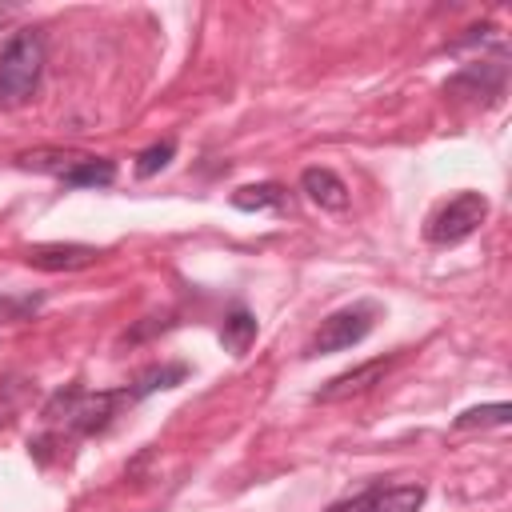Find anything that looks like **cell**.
<instances>
[{
  "label": "cell",
  "instance_id": "6da1fadb",
  "mask_svg": "<svg viewBox=\"0 0 512 512\" xmlns=\"http://www.w3.org/2000/svg\"><path fill=\"white\" fill-rule=\"evenodd\" d=\"M44 68V36L36 28H20L0 48V100L4 104H28Z\"/></svg>",
  "mask_w": 512,
  "mask_h": 512
},
{
  "label": "cell",
  "instance_id": "7a4b0ae2",
  "mask_svg": "<svg viewBox=\"0 0 512 512\" xmlns=\"http://www.w3.org/2000/svg\"><path fill=\"white\" fill-rule=\"evenodd\" d=\"M484 216H488V200H484V192H456L432 220H428V240L432 244H460V240H468L480 224H484Z\"/></svg>",
  "mask_w": 512,
  "mask_h": 512
},
{
  "label": "cell",
  "instance_id": "3957f363",
  "mask_svg": "<svg viewBox=\"0 0 512 512\" xmlns=\"http://www.w3.org/2000/svg\"><path fill=\"white\" fill-rule=\"evenodd\" d=\"M376 324V308L372 304H348L340 312H332L316 336L308 340V356H328V352H344L352 344H360Z\"/></svg>",
  "mask_w": 512,
  "mask_h": 512
},
{
  "label": "cell",
  "instance_id": "277c9868",
  "mask_svg": "<svg viewBox=\"0 0 512 512\" xmlns=\"http://www.w3.org/2000/svg\"><path fill=\"white\" fill-rule=\"evenodd\" d=\"M504 84H508V64H504V52H500V56H492V60L464 64V68L444 84V92H448V96H460V100H500V96H504Z\"/></svg>",
  "mask_w": 512,
  "mask_h": 512
},
{
  "label": "cell",
  "instance_id": "5b68a950",
  "mask_svg": "<svg viewBox=\"0 0 512 512\" xmlns=\"http://www.w3.org/2000/svg\"><path fill=\"white\" fill-rule=\"evenodd\" d=\"M124 404H132V400H128V388H112V392H84V396H80V404H76V408H72V416H68V428H72V432H80V436H96V432H104V428L116 420V412H120Z\"/></svg>",
  "mask_w": 512,
  "mask_h": 512
},
{
  "label": "cell",
  "instance_id": "8992f818",
  "mask_svg": "<svg viewBox=\"0 0 512 512\" xmlns=\"http://www.w3.org/2000/svg\"><path fill=\"white\" fill-rule=\"evenodd\" d=\"M388 368H392V356H376V360H368V364H360V368H348V372L332 376L328 384H320V388L312 392V400H316V404H336V400L360 396V392H368L372 384H380V376H384Z\"/></svg>",
  "mask_w": 512,
  "mask_h": 512
},
{
  "label": "cell",
  "instance_id": "52a82bcc",
  "mask_svg": "<svg viewBox=\"0 0 512 512\" xmlns=\"http://www.w3.org/2000/svg\"><path fill=\"white\" fill-rule=\"evenodd\" d=\"M96 260H100V248L92 244H32L24 252V264L40 272H80V268H92Z\"/></svg>",
  "mask_w": 512,
  "mask_h": 512
},
{
  "label": "cell",
  "instance_id": "ba28073f",
  "mask_svg": "<svg viewBox=\"0 0 512 512\" xmlns=\"http://www.w3.org/2000/svg\"><path fill=\"white\" fill-rule=\"evenodd\" d=\"M300 192L320 204L324 212H344L348 208V184L332 168H304L300 172Z\"/></svg>",
  "mask_w": 512,
  "mask_h": 512
},
{
  "label": "cell",
  "instance_id": "9c48e42d",
  "mask_svg": "<svg viewBox=\"0 0 512 512\" xmlns=\"http://www.w3.org/2000/svg\"><path fill=\"white\" fill-rule=\"evenodd\" d=\"M88 152H76V148H32V152H20L16 164L28 168V172H48V176H68Z\"/></svg>",
  "mask_w": 512,
  "mask_h": 512
},
{
  "label": "cell",
  "instance_id": "30bf717a",
  "mask_svg": "<svg viewBox=\"0 0 512 512\" xmlns=\"http://www.w3.org/2000/svg\"><path fill=\"white\" fill-rule=\"evenodd\" d=\"M184 376H188V364H152V368H144V372L132 380L128 400L136 404V400H144V396H152V392L176 388V384H184Z\"/></svg>",
  "mask_w": 512,
  "mask_h": 512
},
{
  "label": "cell",
  "instance_id": "8fae6325",
  "mask_svg": "<svg viewBox=\"0 0 512 512\" xmlns=\"http://www.w3.org/2000/svg\"><path fill=\"white\" fill-rule=\"evenodd\" d=\"M284 200H288V192L280 184H272V180L244 184V188L232 192V208L236 212H276V208H284Z\"/></svg>",
  "mask_w": 512,
  "mask_h": 512
},
{
  "label": "cell",
  "instance_id": "7c38bea8",
  "mask_svg": "<svg viewBox=\"0 0 512 512\" xmlns=\"http://www.w3.org/2000/svg\"><path fill=\"white\" fill-rule=\"evenodd\" d=\"M424 484H396V488H372L368 512H416L424 504Z\"/></svg>",
  "mask_w": 512,
  "mask_h": 512
},
{
  "label": "cell",
  "instance_id": "4fadbf2b",
  "mask_svg": "<svg viewBox=\"0 0 512 512\" xmlns=\"http://www.w3.org/2000/svg\"><path fill=\"white\" fill-rule=\"evenodd\" d=\"M252 340H256V316L244 312V308H232V312L224 316V324H220V344H224L232 356H244V352L252 348Z\"/></svg>",
  "mask_w": 512,
  "mask_h": 512
},
{
  "label": "cell",
  "instance_id": "5bb4252c",
  "mask_svg": "<svg viewBox=\"0 0 512 512\" xmlns=\"http://www.w3.org/2000/svg\"><path fill=\"white\" fill-rule=\"evenodd\" d=\"M116 180V164L108 156H84L68 176L64 188H108Z\"/></svg>",
  "mask_w": 512,
  "mask_h": 512
},
{
  "label": "cell",
  "instance_id": "9a60e30c",
  "mask_svg": "<svg viewBox=\"0 0 512 512\" xmlns=\"http://www.w3.org/2000/svg\"><path fill=\"white\" fill-rule=\"evenodd\" d=\"M512 420V404L508 400H496V404H480V408H468L452 420L456 432H468V428H492V424H508Z\"/></svg>",
  "mask_w": 512,
  "mask_h": 512
},
{
  "label": "cell",
  "instance_id": "2e32d148",
  "mask_svg": "<svg viewBox=\"0 0 512 512\" xmlns=\"http://www.w3.org/2000/svg\"><path fill=\"white\" fill-rule=\"evenodd\" d=\"M172 152H176V144H172V140H156L152 148H144V152L136 156V176H140V180H148V176H156L160 168H168V160H172Z\"/></svg>",
  "mask_w": 512,
  "mask_h": 512
},
{
  "label": "cell",
  "instance_id": "e0dca14e",
  "mask_svg": "<svg viewBox=\"0 0 512 512\" xmlns=\"http://www.w3.org/2000/svg\"><path fill=\"white\" fill-rule=\"evenodd\" d=\"M80 396H84V388H80V384L60 388V392L44 404V420H48V424H56V420H64V424H68V416H72V408L80 404Z\"/></svg>",
  "mask_w": 512,
  "mask_h": 512
},
{
  "label": "cell",
  "instance_id": "ac0fdd59",
  "mask_svg": "<svg viewBox=\"0 0 512 512\" xmlns=\"http://www.w3.org/2000/svg\"><path fill=\"white\" fill-rule=\"evenodd\" d=\"M40 300L36 296H0V324H12V320H24Z\"/></svg>",
  "mask_w": 512,
  "mask_h": 512
},
{
  "label": "cell",
  "instance_id": "d6986e66",
  "mask_svg": "<svg viewBox=\"0 0 512 512\" xmlns=\"http://www.w3.org/2000/svg\"><path fill=\"white\" fill-rule=\"evenodd\" d=\"M368 500H372V488H364V492H356V496H348V500H336V504H328L324 512H368Z\"/></svg>",
  "mask_w": 512,
  "mask_h": 512
},
{
  "label": "cell",
  "instance_id": "ffe728a7",
  "mask_svg": "<svg viewBox=\"0 0 512 512\" xmlns=\"http://www.w3.org/2000/svg\"><path fill=\"white\" fill-rule=\"evenodd\" d=\"M12 412H16V408L4 400V404H0V428H4V424H12Z\"/></svg>",
  "mask_w": 512,
  "mask_h": 512
}]
</instances>
